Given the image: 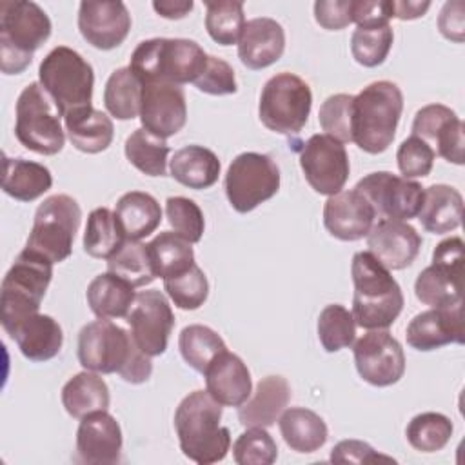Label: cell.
I'll use <instances>...</instances> for the list:
<instances>
[{
    "label": "cell",
    "instance_id": "50",
    "mask_svg": "<svg viewBox=\"0 0 465 465\" xmlns=\"http://www.w3.org/2000/svg\"><path fill=\"white\" fill-rule=\"evenodd\" d=\"M165 214L169 225L178 236L189 243H196L203 236L205 220L198 203L185 196H171L165 202Z\"/></svg>",
    "mask_w": 465,
    "mask_h": 465
},
{
    "label": "cell",
    "instance_id": "37",
    "mask_svg": "<svg viewBox=\"0 0 465 465\" xmlns=\"http://www.w3.org/2000/svg\"><path fill=\"white\" fill-rule=\"evenodd\" d=\"M149 258L156 278L167 280L194 263V251L187 240L173 231H163L147 243Z\"/></svg>",
    "mask_w": 465,
    "mask_h": 465
},
{
    "label": "cell",
    "instance_id": "22",
    "mask_svg": "<svg viewBox=\"0 0 465 465\" xmlns=\"http://www.w3.org/2000/svg\"><path fill=\"white\" fill-rule=\"evenodd\" d=\"M420 232L403 220L380 218L367 234L369 252L389 271H400L416 260L421 249Z\"/></svg>",
    "mask_w": 465,
    "mask_h": 465
},
{
    "label": "cell",
    "instance_id": "30",
    "mask_svg": "<svg viewBox=\"0 0 465 465\" xmlns=\"http://www.w3.org/2000/svg\"><path fill=\"white\" fill-rule=\"evenodd\" d=\"M169 169L178 183L200 191L209 189L218 182L222 163L211 149L193 143L174 151Z\"/></svg>",
    "mask_w": 465,
    "mask_h": 465
},
{
    "label": "cell",
    "instance_id": "12",
    "mask_svg": "<svg viewBox=\"0 0 465 465\" xmlns=\"http://www.w3.org/2000/svg\"><path fill=\"white\" fill-rule=\"evenodd\" d=\"M280 189V169L269 154H238L225 173V194L236 213H251Z\"/></svg>",
    "mask_w": 465,
    "mask_h": 465
},
{
    "label": "cell",
    "instance_id": "13",
    "mask_svg": "<svg viewBox=\"0 0 465 465\" xmlns=\"http://www.w3.org/2000/svg\"><path fill=\"white\" fill-rule=\"evenodd\" d=\"M463 247L460 236L445 238L434 247L432 263L414 282V294L421 303L445 307L461 302L465 272Z\"/></svg>",
    "mask_w": 465,
    "mask_h": 465
},
{
    "label": "cell",
    "instance_id": "4",
    "mask_svg": "<svg viewBox=\"0 0 465 465\" xmlns=\"http://www.w3.org/2000/svg\"><path fill=\"white\" fill-rule=\"evenodd\" d=\"M403 111L401 89L389 80L363 87L352 100V142L369 154L389 149Z\"/></svg>",
    "mask_w": 465,
    "mask_h": 465
},
{
    "label": "cell",
    "instance_id": "32",
    "mask_svg": "<svg viewBox=\"0 0 465 465\" xmlns=\"http://www.w3.org/2000/svg\"><path fill=\"white\" fill-rule=\"evenodd\" d=\"M134 296V287L109 271L94 276L85 291L87 305L93 314L105 320L125 318Z\"/></svg>",
    "mask_w": 465,
    "mask_h": 465
},
{
    "label": "cell",
    "instance_id": "20",
    "mask_svg": "<svg viewBox=\"0 0 465 465\" xmlns=\"http://www.w3.org/2000/svg\"><path fill=\"white\" fill-rule=\"evenodd\" d=\"M78 29L87 44L111 51L127 38L131 15L120 0H85L78 9Z\"/></svg>",
    "mask_w": 465,
    "mask_h": 465
},
{
    "label": "cell",
    "instance_id": "33",
    "mask_svg": "<svg viewBox=\"0 0 465 465\" xmlns=\"http://www.w3.org/2000/svg\"><path fill=\"white\" fill-rule=\"evenodd\" d=\"M64 122L71 143L82 153H102L113 142L114 127L111 118L105 113L94 109L93 105L69 113L67 116H64Z\"/></svg>",
    "mask_w": 465,
    "mask_h": 465
},
{
    "label": "cell",
    "instance_id": "21",
    "mask_svg": "<svg viewBox=\"0 0 465 465\" xmlns=\"http://www.w3.org/2000/svg\"><path fill=\"white\" fill-rule=\"evenodd\" d=\"M461 305L463 302H458L445 307H430L416 314L405 331L407 343L421 352L436 351L449 343L461 345L465 341Z\"/></svg>",
    "mask_w": 465,
    "mask_h": 465
},
{
    "label": "cell",
    "instance_id": "44",
    "mask_svg": "<svg viewBox=\"0 0 465 465\" xmlns=\"http://www.w3.org/2000/svg\"><path fill=\"white\" fill-rule=\"evenodd\" d=\"M205 29L209 36L220 45L238 44L245 25L243 2L218 0L205 2Z\"/></svg>",
    "mask_w": 465,
    "mask_h": 465
},
{
    "label": "cell",
    "instance_id": "27",
    "mask_svg": "<svg viewBox=\"0 0 465 465\" xmlns=\"http://www.w3.org/2000/svg\"><path fill=\"white\" fill-rule=\"evenodd\" d=\"M291 400V385L283 376H265L258 381L252 396L238 407V420L247 427H271Z\"/></svg>",
    "mask_w": 465,
    "mask_h": 465
},
{
    "label": "cell",
    "instance_id": "3",
    "mask_svg": "<svg viewBox=\"0 0 465 465\" xmlns=\"http://www.w3.org/2000/svg\"><path fill=\"white\" fill-rule=\"evenodd\" d=\"M351 276L354 283L352 318L367 331L391 327L403 309V292L391 271L369 251L352 256Z\"/></svg>",
    "mask_w": 465,
    "mask_h": 465
},
{
    "label": "cell",
    "instance_id": "42",
    "mask_svg": "<svg viewBox=\"0 0 465 465\" xmlns=\"http://www.w3.org/2000/svg\"><path fill=\"white\" fill-rule=\"evenodd\" d=\"M107 271L118 274L133 287L149 285L156 278L147 245L140 240H125V243L107 260Z\"/></svg>",
    "mask_w": 465,
    "mask_h": 465
},
{
    "label": "cell",
    "instance_id": "54",
    "mask_svg": "<svg viewBox=\"0 0 465 465\" xmlns=\"http://www.w3.org/2000/svg\"><path fill=\"white\" fill-rule=\"evenodd\" d=\"M378 460L392 461V458L378 454L367 441L361 440H343L331 450L332 463H372Z\"/></svg>",
    "mask_w": 465,
    "mask_h": 465
},
{
    "label": "cell",
    "instance_id": "34",
    "mask_svg": "<svg viewBox=\"0 0 465 465\" xmlns=\"http://www.w3.org/2000/svg\"><path fill=\"white\" fill-rule=\"evenodd\" d=\"M114 216L127 240H142L158 229L162 207L153 194L129 191L116 202Z\"/></svg>",
    "mask_w": 465,
    "mask_h": 465
},
{
    "label": "cell",
    "instance_id": "45",
    "mask_svg": "<svg viewBox=\"0 0 465 465\" xmlns=\"http://www.w3.org/2000/svg\"><path fill=\"white\" fill-rule=\"evenodd\" d=\"M318 338L327 352H338L351 347L356 338L352 312L340 303L325 305L318 316Z\"/></svg>",
    "mask_w": 465,
    "mask_h": 465
},
{
    "label": "cell",
    "instance_id": "1",
    "mask_svg": "<svg viewBox=\"0 0 465 465\" xmlns=\"http://www.w3.org/2000/svg\"><path fill=\"white\" fill-rule=\"evenodd\" d=\"M78 361L98 374L116 372L124 381L138 385L151 378L153 363L133 334L111 320L98 318L78 332Z\"/></svg>",
    "mask_w": 465,
    "mask_h": 465
},
{
    "label": "cell",
    "instance_id": "26",
    "mask_svg": "<svg viewBox=\"0 0 465 465\" xmlns=\"http://www.w3.org/2000/svg\"><path fill=\"white\" fill-rule=\"evenodd\" d=\"M205 391L222 405L240 407L252 394L251 372L234 352H220L205 369Z\"/></svg>",
    "mask_w": 465,
    "mask_h": 465
},
{
    "label": "cell",
    "instance_id": "15",
    "mask_svg": "<svg viewBox=\"0 0 465 465\" xmlns=\"http://www.w3.org/2000/svg\"><path fill=\"white\" fill-rule=\"evenodd\" d=\"M354 189L369 200L380 218L405 222L418 216L423 203V187L418 182L389 171H376L363 176Z\"/></svg>",
    "mask_w": 465,
    "mask_h": 465
},
{
    "label": "cell",
    "instance_id": "24",
    "mask_svg": "<svg viewBox=\"0 0 465 465\" xmlns=\"http://www.w3.org/2000/svg\"><path fill=\"white\" fill-rule=\"evenodd\" d=\"M376 213L369 200L356 189L340 191L323 205V225L331 236L341 242H356L369 234Z\"/></svg>",
    "mask_w": 465,
    "mask_h": 465
},
{
    "label": "cell",
    "instance_id": "58",
    "mask_svg": "<svg viewBox=\"0 0 465 465\" xmlns=\"http://www.w3.org/2000/svg\"><path fill=\"white\" fill-rule=\"evenodd\" d=\"M430 7V2H411V0H391L392 18L398 20H414L423 16Z\"/></svg>",
    "mask_w": 465,
    "mask_h": 465
},
{
    "label": "cell",
    "instance_id": "47",
    "mask_svg": "<svg viewBox=\"0 0 465 465\" xmlns=\"http://www.w3.org/2000/svg\"><path fill=\"white\" fill-rule=\"evenodd\" d=\"M163 289L173 303L183 311H194L202 307L209 296L207 276L196 265V262L187 271L163 280Z\"/></svg>",
    "mask_w": 465,
    "mask_h": 465
},
{
    "label": "cell",
    "instance_id": "25",
    "mask_svg": "<svg viewBox=\"0 0 465 465\" xmlns=\"http://www.w3.org/2000/svg\"><path fill=\"white\" fill-rule=\"evenodd\" d=\"M285 51V31L280 22L269 16L247 20L238 40V58L252 71L265 69L278 62Z\"/></svg>",
    "mask_w": 465,
    "mask_h": 465
},
{
    "label": "cell",
    "instance_id": "16",
    "mask_svg": "<svg viewBox=\"0 0 465 465\" xmlns=\"http://www.w3.org/2000/svg\"><path fill=\"white\" fill-rule=\"evenodd\" d=\"M354 365L360 378L374 387H389L405 372L401 343L387 331L374 329L354 341Z\"/></svg>",
    "mask_w": 465,
    "mask_h": 465
},
{
    "label": "cell",
    "instance_id": "17",
    "mask_svg": "<svg viewBox=\"0 0 465 465\" xmlns=\"http://www.w3.org/2000/svg\"><path fill=\"white\" fill-rule=\"evenodd\" d=\"M125 320L136 345L147 356L153 358L165 352L174 327V314L162 291L149 289L138 292Z\"/></svg>",
    "mask_w": 465,
    "mask_h": 465
},
{
    "label": "cell",
    "instance_id": "5",
    "mask_svg": "<svg viewBox=\"0 0 465 465\" xmlns=\"http://www.w3.org/2000/svg\"><path fill=\"white\" fill-rule=\"evenodd\" d=\"M209 54L187 38H149L140 42L129 62V69L142 84L167 82L189 84L203 73Z\"/></svg>",
    "mask_w": 465,
    "mask_h": 465
},
{
    "label": "cell",
    "instance_id": "57",
    "mask_svg": "<svg viewBox=\"0 0 465 465\" xmlns=\"http://www.w3.org/2000/svg\"><path fill=\"white\" fill-rule=\"evenodd\" d=\"M194 4L193 0H154L153 2V9L167 18V20H180L183 16H187L193 11Z\"/></svg>",
    "mask_w": 465,
    "mask_h": 465
},
{
    "label": "cell",
    "instance_id": "8",
    "mask_svg": "<svg viewBox=\"0 0 465 465\" xmlns=\"http://www.w3.org/2000/svg\"><path fill=\"white\" fill-rule=\"evenodd\" d=\"M38 80L62 116L91 107L94 71L78 51L67 45L51 49L40 62Z\"/></svg>",
    "mask_w": 465,
    "mask_h": 465
},
{
    "label": "cell",
    "instance_id": "11",
    "mask_svg": "<svg viewBox=\"0 0 465 465\" xmlns=\"http://www.w3.org/2000/svg\"><path fill=\"white\" fill-rule=\"evenodd\" d=\"M80 220L82 209L73 196L53 194L38 205L25 247L60 263L73 252Z\"/></svg>",
    "mask_w": 465,
    "mask_h": 465
},
{
    "label": "cell",
    "instance_id": "38",
    "mask_svg": "<svg viewBox=\"0 0 465 465\" xmlns=\"http://www.w3.org/2000/svg\"><path fill=\"white\" fill-rule=\"evenodd\" d=\"M143 84L129 67L114 69L104 89V105L116 120H133L140 114Z\"/></svg>",
    "mask_w": 465,
    "mask_h": 465
},
{
    "label": "cell",
    "instance_id": "2",
    "mask_svg": "<svg viewBox=\"0 0 465 465\" xmlns=\"http://www.w3.org/2000/svg\"><path fill=\"white\" fill-rule=\"evenodd\" d=\"M220 420L222 403L207 391H193L180 401L174 411V430L185 458L198 465H211L227 456L231 434Z\"/></svg>",
    "mask_w": 465,
    "mask_h": 465
},
{
    "label": "cell",
    "instance_id": "10",
    "mask_svg": "<svg viewBox=\"0 0 465 465\" xmlns=\"http://www.w3.org/2000/svg\"><path fill=\"white\" fill-rule=\"evenodd\" d=\"M311 107L312 93L309 84L292 73H278L262 89L258 116L269 131L291 136L305 127Z\"/></svg>",
    "mask_w": 465,
    "mask_h": 465
},
{
    "label": "cell",
    "instance_id": "39",
    "mask_svg": "<svg viewBox=\"0 0 465 465\" xmlns=\"http://www.w3.org/2000/svg\"><path fill=\"white\" fill-rule=\"evenodd\" d=\"M125 234L114 216V211L107 207H96L87 216L84 232V251L93 258L109 260L124 243Z\"/></svg>",
    "mask_w": 465,
    "mask_h": 465
},
{
    "label": "cell",
    "instance_id": "19",
    "mask_svg": "<svg viewBox=\"0 0 465 465\" xmlns=\"http://www.w3.org/2000/svg\"><path fill=\"white\" fill-rule=\"evenodd\" d=\"M412 136L427 142L436 154L450 163L463 165V122L443 104H429L414 114Z\"/></svg>",
    "mask_w": 465,
    "mask_h": 465
},
{
    "label": "cell",
    "instance_id": "28",
    "mask_svg": "<svg viewBox=\"0 0 465 465\" xmlns=\"http://www.w3.org/2000/svg\"><path fill=\"white\" fill-rule=\"evenodd\" d=\"M7 334L31 361H47L54 358L64 343L60 323L53 316L40 312L24 318Z\"/></svg>",
    "mask_w": 465,
    "mask_h": 465
},
{
    "label": "cell",
    "instance_id": "52",
    "mask_svg": "<svg viewBox=\"0 0 465 465\" xmlns=\"http://www.w3.org/2000/svg\"><path fill=\"white\" fill-rule=\"evenodd\" d=\"M198 91L213 96L234 94L238 91L234 69L222 58L209 54L203 73L194 80Z\"/></svg>",
    "mask_w": 465,
    "mask_h": 465
},
{
    "label": "cell",
    "instance_id": "18",
    "mask_svg": "<svg viewBox=\"0 0 465 465\" xmlns=\"http://www.w3.org/2000/svg\"><path fill=\"white\" fill-rule=\"evenodd\" d=\"M142 129L165 140L183 129L187 122L185 93L180 85L151 82L142 87L140 104Z\"/></svg>",
    "mask_w": 465,
    "mask_h": 465
},
{
    "label": "cell",
    "instance_id": "14",
    "mask_svg": "<svg viewBox=\"0 0 465 465\" xmlns=\"http://www.w3.org/2000/svg\"><path fill=\"white\" fill-rule=\"evenodd\" d=\"M300 167L307 183L325 196L340 193L349 178L351 163L345 145L329 134H312L300 149Z\"/></svg>",
    "mask_w": 465,
    "mask_h": 465
},
{
    "label": "cell",
    "instance_id": "9",
    "mask_svg": "<svg viewBox=\"0 0 465 465\" xmlns=\"http://www.w3.org/2000/svg\"><path fill=\"white\" fill-rule=\"evenodd\" d=\"M60 116L58 107L40 82H31L16 100L15 136L25 149L36 154L53 156L60 153L65 143Z\"/></svg>",
    "mask_w": 465,
    "mask_h": 465
},
{
    "label": "cell",
    "instance_id": "40",
    "mask_svg": "<svg viewBox=\"0 0 465 465\" xmlns=\"http://www.w3.org/2000/svg\"><path fill=\"white\" fill-rule=\"evenodd\" d=\"M125 158L140 173L147 176H165L169 145L165 140L151 134L145 129H134L124 145Z\"/></svg>",
    "mask_w": 465,
    "mask_h": 465
},
{
    "label": "cell",
    "instance_id": "41",
    "mask_svg": "<svg viewBox=\"0 0 465 465\" xmlns=\"http://www.w3.org/2000/svg\"><path fill=\"white\" fill-rule=\"evenodd\" d=\"M178 349L183 361L196 372L203 374L209 363L223 351H227L222 336L207 325H187L178 336Z\"/></svg>",
    "mask_w": 465,
    "mask_h": 465
},
{
    "label": "cell",
    "instance_id": "48",
    "mask_svg": "<svg viewBox=\"0 0 465 465\" xmlns=\"http://www.w3.org/2000/svg\"><path fill=\"white\" fill-rule=\"evenodd\" d=\"M232 458L238 465H271L278 458V447L263 427H247L232 443Z\"/></svg>",
    "mask_w": 465,
    "mask_h": 465
},
{
    "label": "cell",
    "instance_id": "35",
    "mask_svg": "<svg viewBox=\"0 0 465 465\" xmlns=\"http://www.w3.org/2000/svg\"><path fill=\"white\" fill-rule=\"evenodd\" d=\"M53 185L51 171L25 158H9L4 156V176H2V191L18 200V202H33L47 193Z\"/></svg>",
    "mask_w": 465,
    "mask_h": 465
},
{
    "label": "cell",
    "instance_id": "7",
    "mask_svg": "<svg viewBox=\"0 0 465 465\" xmlns=\"http://www.w3.org/2000/svg\"><path fill=\"white\" fill-rule=\"evenodd\" d=\"M51 278L53 262L24 247L2 280L0 322L5 332L24 318L38 312Z\"/></svg>",
    "mask_w": 465,
    "mask_h": 465
},
{
    "label": "cell",
    "instance_id": "43",
    "mask_svg": "<svg viewBox=\"0 0 465 465\" xmlns=\"http://www.w3.org/2000/svg\"><path fill=\"white\" fill-rule=\"evenodd\" d=\"M454 425L441 412H421L416 414L405 429L407 441L412 449L420 452H438L441 450L452 436Z\"/></svg>",
    "mask_w": 465,
    "mask_h": 465
},
{
    "label": "cell",
    "instance_id": "6",
    "mask_svg": "<svg viewBox=\"0 0 465 465\" xmlns=\"http://www.w3.org/2000/svg\"><path fill=\"white\" fill-rule=\"evenodd\" d=\"M45 11L29 0L0 2V71L20 74L33 62V54L51 36Z\"/></svg>",
    "mask_w": 465,
    "mask_h": 465
},
{
    "label": "cell",
    "instance_id": "31",
    "mask_svg": "<svg viewBox=\"0 0 465 465\" xmlns=\"http://www.w3.org/2000/svg\"><path fill=\"white\" fill-rule=\"evenodd\" d=\"M278 427L287 447L300 454L318 450L329 438L323 418L305 407L285 409L278 418Z\"/></svg>",
    "mask_w": 465,
    "mask_h": 465
},
{
    "label": "cell",
    "instance_id": "36",
    "mask_svg": "<svg viewBox=\"0 0 465 465\" xmlns=\"http://www.w3.org/2000/svg\"><path fill=\"white\" fill-rule=\"evenodd\" d=\"M111 403L109 387L98 372L74 374L62 389V405L69 416L82 420L94 411H107Z\"/></svg>",
    "mask_w": 465,
    "mask_h": 465
},
{
    "label": "cell",
    "instance_id": "53",
    "mask_svg": "<svg viewBox=\"0 0 465 465\" xmlns=\"http://www.w3.org/2000/svg\"><path fill=\"white\" fill-rule=\"evenodd\" d=\"M314 20L329 31H340L352 24V0L314 2Z\"/></svg>",
    "mask_w": 465,
    "mask_h": 465
},
{
    "label": "cell",
    "instance_id": "55",
    "mask_svg": "<svg viewBox=\"0 0 465 465\" xmlns=\"http://www.w3.org/2000/svg\"><path fill=\"white\" fill-rule=\"evenodd\" d=\"M392 18L391 0H352V22L358 27L383 25Z\"/></svg>",
    "mask_w": 465,
    "mask_h": 465
},
{
    "label": "cell",
    "instance_id": "49",
    "mask_svg": "<svg viewBox=\"0 0 465 465\" xmlns=\"http://www.w3.org/2000/svg\"><path fill=\"white\" fill-rule=\"evenodd\" d=\"M352 100L354 94L338 93L325 98L318 111V122L325 134L347 143L352 142Z\"/></svg>",
    "mask_w": 465,
    "mask_h": 465
},
{
    "label": "cell",
    "instance_id": "29",
    "mask_svg": "<svg viewBox=\"0 0 465 465\" xmlns=\"http://www.w3.org/2000/svg\"><path fill=\"white\" fill-rule=\"evenodd\" d=\"M463 196L460 191L447 183H434L423 189V203L418 220L427 232L445 234L461 225Z\"/></svg>",
    "mask_w": 465,
    "mask_h": 465
},
{
    "label": "cell",
    "instance_id": "23",
    "mask_svg": "<svg viewBox=\"0 0 465 465\" xmlns=\"http://www.w3.org/2000/svg\"><path fill=\"white\" fill-rule=\"evenodd\" d=\"M122 429L107 411H94L80 420L74 460L87 465H113L122 456Z\"/></svg>",
    "mask_w": 465,
    "mask_h": 465
},
{
    "label": "cell",
    "instance_id": "56",
    "mask_svg": "<svg viewBox=\"0 0 465 465\" xmlns=\"http://www.w3.org/2000/svg\"><path fill=\"white\" fill-rule=\"evenodd\" d=\"M438 29L440 33L452 42L461 44L465 33V16H463V2L454 0L447 2L438 16Z\"/></svg>",
    "mask_w": 465,
    "mask_h": 465
},
{
    "label": "cell",
    "instance_id": "51",
    "mask_svg": "<svg viewBox=\"0 0 465 465\" xmlns=\"http://www.w3.org/2000/svg\"><path fill=\"white\" fill-rule=\"evenodd\" d=\"M434 158H436L434 149L427 142L412 134L405 138L396 151L398 169L403 174V178L429 176V173L432 171Z\"/></svg>",
    "mask_w": 465,
    "mask_h": 465
},
{
    "label": "cell",
    "instance_id": "46",
    "mask_svg": "<svg viewBox=\"0 0 465 465\" xmlns=\"http://www.w3.org/2000/svg\"><path fill=\"white\" fill-rule=\"evenodd\" d=\"M394 33L389 24L356 27L351 36L352 58L363 67H378L389 56Z\"/></svg>",
    "mask_w": 465,
    "mask_h": 465
}]
</instances>
